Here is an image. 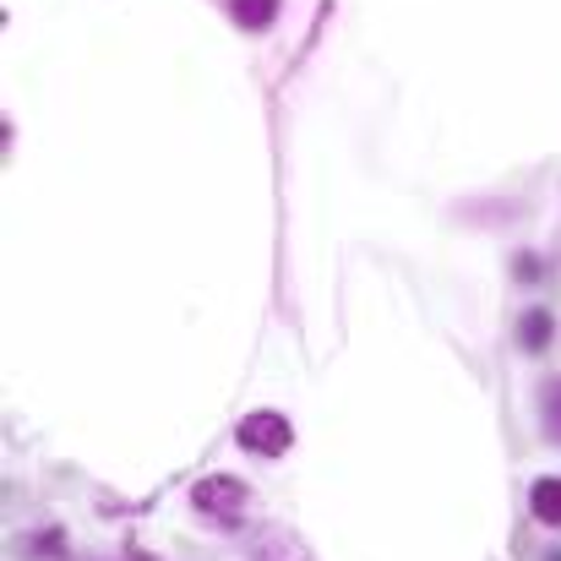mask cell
I'll return each mask as SVG.
<instances>
[{"label":"cell","mask_w":561,"mask_h":561,"mask_svg":"<svg viewBox=\"0 0 561 561\" xmlns=\"http://www.w3.org/2000/svg\"><path fill=\"white\" fill-rule=\"evenodd\" d=\"M191 507H196L207 524L234 529V524L245 518V507H251V491H245L234 474H207V480H196V485H191Z\"/></svg>","instance_id":"cell-1"},{"label":"cell","mask_w":561,"mask_h":561,"mask_svg":"<svg viewBox=\"0 0 561 561\" xmlns=\"http://www.w3.org/2000/svg\"><path fill=\"white\" fill-rule=\"evenodd\" d=\"M234 436H240L245 453H262V458H284V453L295 447V431H289V420H284L278 409H256V414H245Z\"/></svg>","instance_id":"cell-2"},{"label":"cell","mask_w":561,"mask_h":561,"mask_svg":"<svg viewBox=\"0 0 561 561\" xmlns=\"http://www.w3.org/2000/svg\"><path fill=\"white\" fill-rule=\"evenodd\" d=\"M529 507H535V518H540L546 529H561V480H535Z\"/></svg>","instance_id":"cell-3"},{"label":"cell","mask_w":561,"mask_h":561,"mask_svg":"<svg viewBox=\"0 0 561 561\" xmlns=\"http://www.w3.org/2000/svg\"><path fill=\"white\" fill-rule=\"evenodd\" d=\"M229 16H234L245 33H256V27H267V22L278 16V0H229Z\"/></svg>","instance_id":"cell-4"},{"label":"cell","mask_w":561,"mask_h":561,"mask_svg":"<svg viewBox=\"0 0 561 561\" xmlns=\"http://www.w3.org/2000/svg\"><path fill=\"white\" fill-rule=\"evenodd\" d=\"M551 328H557L551 311H529V317H524V333H518L524 350H546V344H551Z\"/></svg>","instance_id":"cell-5"},{"label":"cell","mask_w":561,"mask_h":561,"mask_svg":"<svg viewBox=\"0 0 561 561\" xmlns=\"http://www.w3.org/2000/svg\"><path fill=\"white\" fill-rule=\"evenodd\" d=\"M546 431H551V442H561V381L546 387Z\"/></svg>","instance_id":"cell-6"}]
</instances>
